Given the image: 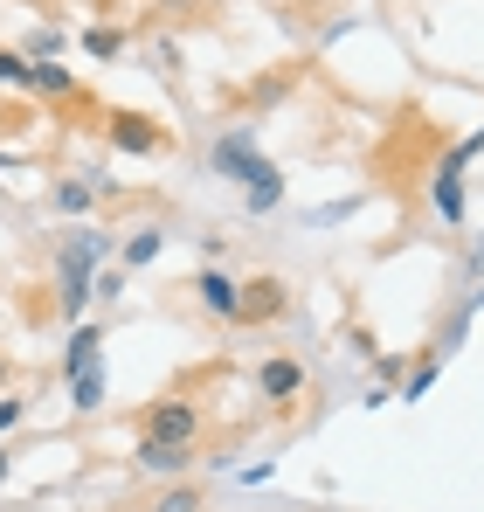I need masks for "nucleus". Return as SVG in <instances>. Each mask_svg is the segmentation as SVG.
<instances>
[{
    "mask_svg": "<svg viewBox=\"0 0 484 512\" xmlns=\"http://www.w3.org/2000/svg\"><path fill=\"white\" fill-rule=\"evenodd\" d=\"M56 56H63V35H56V28H42V35L28 42V63H56Z\"/></svg>",
    "mask_w": 484,
    "mask_h": 512,
    "instance_id": "nucleus-16",
    "label": "nucleus"
},
{
    "mask_svg": "<svg viewBox=\"0 0 484 512\" xmlns=\"http://www.w3.org/2000/svg\"><path fill=\"white\" fill-rule=\"evenodd\" d=\"M104 256V236H77L70 256H63V319H77L83 298H97V284H90V263Z\"/></svg>",
    "mask_w": 484,
    "mask_h": 512,
    "instance_id": "nucleus-2",
    "label": "nucleus"
},
{
    "mask_svg": "<svg viewBox=\"0 0 484 512\" xmlns=\"http://www.w3.org/2000/svg\"><path fill=\"white\" fill-rule=\"evenodd\" d=\"M0 84L28 90V56H14V49H0Z\"/></svg>",
    "mask_w": 484,
    "mask_h": 512,
    "instance_id": "nucleus-17",
    "label": "nucleus"
},
{
    "mask_svg": "<svg viewBox=\"0 0 484 512\" xmlns=\"http://www.w3.org/2000/svg\"><path fill=\"white\" fill-rule=\"evenodd\" d=\"M146 436H160V443H194L201 436V402H187V395H160L153 409H146Z\"/></svg>",
    "mask_w": 484,
    "mask_h": 512,
    "instance_id": "nucleus-3",
    "label": "nucleus"
},
{
    "mask_svg": "<svg viewBox=\"0 0 484 512\" xmlns=\"http://www.w3.org/2000/svg\"><path fill=\"white\" fill-rule=\"evenodd\" d=\"M139 471H153V478H180L187 464H194V443H160V436H139V457H132Z\"/></svg>",
    "mask_w": 484,
    "mask_h": 512,
    "instance_id": "nucleus-7",
    "label": "nucleus"
},
{
    "mask_svg": "<svg viewBox=\"0 0 484 512\" xmlns=\"http://www.w3.org/2000/svg\"><path fill=\"white\" fill-rule=\"evenodd\" d=\"M194 506H201V492H194V485H173V492H166L153 512H194Z\"/></svg>",
    "mask_w": 484,
    "mask_h": 512,
    "instance_id": "nucleus-18",
    "label": "nucleus"
},
{
    "mask_svg": "<svg viewBox=\"0 0 484 512\" xmlns=\"http://www.w3.org/2000/svg\"><path fill=\"white\" fill-rule=\"evenodd\" d=\"M0 395H7V353H0Z\"/></svg>",
    "mask_w": 484,
    "mask_h": 512,
    "instance_id": "nucleus-21",
    "label": "nucleus"
},
{
    "mask_svg": "<svg viewBox=\"0 0 484 512\" xmlns=\"http://www.w3.org/2000/svg\"><path fill=\"white\" fill-rule=\"evenodd\" d=\"M90 201H97V187H83V180H63V187H56V208H63V215H83Z\"/></svg>",
    "mask_w": 484,
    "mask_h": 512,
    "instance_id": "nucleus-14",
    "label": "nucleus"
},
{
    "mask_svg": "<svg viewBox=\"0 0 484 512\" xmlns=\"http://www.w3.org/2000/svg\"><path fill=\"white\" fill-rule=\"evenodd\" d=\"M21 416H28V402H21V395H0V429H14Z\"/></svg>",
    "mask_w": 484,
    "mask_h": 512,
    "instance_id": "nucleus-20",
    "label": "nucleus"
},
{
    "mask_svg": "<svg viewBox=\"0 0 484 512\" xmlns=\"http://www.w3.org/2000/svg\"><path fill=\"white\" fill-rule=\"evenodd\" d=\"M104 139H111L118 153H139V160H153V153L166 146V132L146 118V111H111V118H104Z\"/></svg>",
    "mask_w": 484,
    "mask_h": 512,
    "instance_id": "nucleus-4",
    "label": "nucleus"
},
{
    "mask_svg": "<svg viewBox=\"0 0 484 512\" xmlns=\"http://www.w3.org/2000/svg\"><path fill=\"white\" fill-rule=\"evenodd\" d=\"M160 243H166V229H139V236L125 243V270H139V263H153V256H160Z\"/></svg>",
    "mask_w": 484,
    "mask_h": 512,
    "instance_id": "nucleus-12",
    "label": "nucleus"
},
{
    "mask_svg": "<svg viewBox=\"0 0 484 512\" xmlns=\"http://www.w3.org/2000/svg\"><path fill=\"white\" fill-rule=\"evenodd\" d=\"M256 388H263V402H298V395H305V367H298L291 353H270V360L256 367Z\"/></svg>",
    "mask_w": 484,
    "mask_h": 512,
    "instance_id": "nucleus-6",
    "label": "nucleus"
},
{
    "mask_svg": "<svg viewBox=\"0 0 484 512\" xmlns=\"http://www.w3.org/2000/svg\"><path fill=\"white\" fill-rule=\"evenodd\" d=\"M118 291H125V263L118 270H97V298H118Z\"/></svg>",
    "mask_w": 484,
    "mask_h": 512,
    "instance_id": "nucleus-19",
    "label": "nucleus"
},
{
    "mask_svg": "<svg viewBox=\"0 0 484 512\" xmlns=\"http://www.w3.org/2000/svg\"><path fill=\"white\" fill-rule=\"evenodd\" d=\"M0 478H7V464H0Z\"/></svg>",
    "mask_w": 484,
    "mask_h": 512,
    "instance_id": "nucleus-22",
    "label": "nucleus"
},
{
    "mask_svg": "<svg viewBox=\"0 0 484 512\" xmlns=\"http://www.w3.org/2000/svg\"><path fill=\"white\" fill-rule=\"evenodd\" d=\"M83 49H90L97 63H111V56L125 49V35H118V28H90V35H83Z\"/></svg>",
    "mask_w": 484,
    "mask_h": 512,
    "instance_id": "nucleus-15",
    "label": "nucleus"
},
{
    "mask_svg": "<svg viewBox=\"0 0 484 512\" xmlns=\"http://www.w3.org/2000/svg\"><path fill=\"white\" fill-rule=\"evenodd\" d=\"M83 367H97V333H77L63 353V374H83Z\"/></svg>",
    "mask_w": 484,
    "mask_h": 512,
    "instance_id": "nucleus-13",
    "label": "nucleus"
},
{
    "mask_svg": "<svg viewBox=\"0 0 484 512\" xmlns=\"http://www.w3.org/2000/svg\"><path fill=\"white\" fill-rule=\"evenodd\" d=\"M70 409H77V416H97V409H104V374H97V367L70 374Z\"/></svg>",
    "mask_w": 484,
    "mask_h": 512,
    "instance_id": "nucleus-10",
    "label": "nucleus"
},
{
    "mask_svg": "<svg viewBox=\"0 0 484 512\" xmlns=\"http://www.w3.org/2000/svg\"><path fill=\"white\" fill-rule=\"evenodd\" d=\"M194 291H201V305H208L215 319H236V312H242V284H229L222 270H201V277H194Z\"/></svg>",
    "mask_w": 484,
    "mask_h": 512,
    "instance_id": "nucleus-8",
    "label": "nucleus"
},
{
    "mask_svg": "<svg viewBox=\"0 0 484 512\" xmlns=\"http://www.w3.org/2000/svg\"><path fill=\"white\" fill-rule=\"evenodd\" d=\"M464 153H450L443 167H436V215H450V222H464Z\"/></svg>",
    "mask_w": 484,
    "mask_h": 512,
    "instance_id": "nucleus-9",
    "label": "nucleus"
},
{
    "mask_svg": "<svg viewBox=\"0 0 484 512\" xmlns=\"http://www.w3.org/2000/svg\"><path fill=\"white\" fill-rule=\"evenodd\" d=\"M215 167L229 173V180H242V194H249V208L263 215V208H277V194H284V180H277V167L249 146V139H215Z\"/></svg>",
    "mask_w": 484,
    "mask_h": 512,
    "instance_id": "nucleus-1",
    "label": "nucleus"
},
{
    "mask_svg": "<svg viewBox=\"0 0 484 512\" xmlns=\"http://www.w3.org/2000/svg\"><path fill=\"white\" fill-rule=\"evenodd\" d=\"M284 305H291V284H284V277H249V284H242V326H263V319H277V312H284Z\"/></svg>",
    "mask_w": 484,
    "mask_h": 512,
    "instance_id": "nucleus-5",
    "label": "nucleus"
},
{
    "mask_svg": "<svg viewBox=\"0 0 484 512\" xmlns=\"http://www.w3.org/2000/svg\"><path fill=\"white\" fill-rule=\"evenodd\" d=\"M28 90H42V97H77V77H70L63 63H28Z\"/></svg>",
    "mask_w": 484,
    "mask_h": 512,
    "instance_id": "nucleus-11",
    "label": "nucleus"
}]
</instances>
